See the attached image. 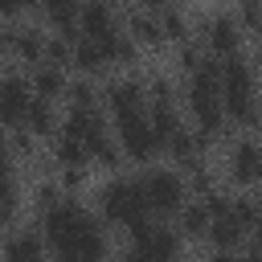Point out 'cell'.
Instances as JSON below:
<instances>
[{
    "label": "cell",
    "mask_w": 262,
    "mask_h": 262,
    "mask_svg": "<svg viewBox=\"0 0 262 262\" xmlns=\"http://www.w3.org/2000/svg\"><path fill=\"white\" fill-rule=\"evenodd\" d=\"M41 12H45V20L57 29V33H70L74 41L82 37V29H78V16H82V4L78 0H41L37 4Z\"/></svg>",
    "instance_id": "e0dca14e"
},
{
    "label": "cell",
    "mask_w": 262,
    "mask_h": 262,
    "mask_svg": "<svg viewBox=\"0 0 262 262\" xmlns=\"http://www.w3.org/2000/svg\"><path fill=\"white\" fill-rule=\"evenodd\" d=\"M127 237H131V246H127L131 258H176L180 254V233L168 225H151L147 217L135 221L127 229Z\"/></svg>",
    "instance_id": "8992f818"
},
{
    "label": "cell",
    "mask_w": 262,
    "mask_h": 262,
    "mask_svg": "<svg viewBox=\"0 0 262 262\" xmlns=\"http://www.w3.org/2000/svg\"><path fill=\"white\" fill-rule=\"evenodd\" d=\"M45 233H33V229H20L4 242V258L8 262H41L45 258Z\"/></svg>",
    "instance_id": "ac0fdd59"
},
{
    "label": "cell",
    "mask_w": 262,
    "mask_h": 262,
    "mask_svg": "<svg viewBox=\"0 0 262 262\" xmlns=\"http://www.w3.org/2000/svg\"><path fill=\"white\" fill-rule=\"evenodd\" d=\"M53 164H57V168H70V164H90V151H86V143H82L78 135L57 131V135H53Z\"/></svg>",
    "instance_id": "44dd1931"
},
{
    "label": "cell",
    "mask_w": 262,
    "mask_h": 262,
    "mask_svg": "<svg viewBox=\"0 0 262 262\" xmlns=\"http://www.w3.org/2000/svg\"><path fill=\"white\" fill-rule=\"evenodd\" d=\"M70 106H98V90H94V82H90V74L82 78V82H70Z\"/></svg>",
    "instance_id": "d4e9b609"
},
{
    "label": "cell",
    "mask_w": 262,
    "mask_h": 262,
    "mask_svg": "<svg viewBox=\"0 0 262 262\" xmlns=\"http://www.w3.org/2000/svg\"><path fill=\"white\" fill-rule=\"evenodd\" d=\"M242 237H246V229H242L233 217H213L209 242H213L217 254H233V250H242Z\"/></svg>",
    "instance_id": "ffe728a7"
},
{
    "label": "cell",
    "mask_w": 262,
    "mask_h": 262,
    "mask_svg": "<svg viewBox=\"0 0 262 262\" xmlns=\"http://www.w3.org/2000/svg\"><path fill=\"white\" fill-rule=\"evenodd\" d=\"M139 180H143V192H147L151 213L168 217V213H180V209H184L188 184H184L180 172H172V168H151V172H143Z\"/></svg>",
    "instance_id": "5b68a950"
},
{
    "label": "cell",
    "mask_w": 262,
    "mask_h": 262,
    "mask_svg": "<svg viewBox=\"0 0 262 262\" xmlns=\"http://www.w3.org/2000/svg\"><path fill=\"white\" fill-rule=\"evenodd\" d=\"M139 41L131 37V33H115L111 41H106V53H111V66H119V70H131V66H139Z\"/></svg>",
    "instance_id": "603a6c76"
},
{
    "label": "cell",
    "mask_w": 262,
    "mask_h": 262,
    "mask_svg": "<svg viewBox=\"0 0 262 262\" xmlns=\"http://www.w3.org/2000/svg\"><path fill=\"white\" fill-rule=\"evenodd\" d=\"M33 4H41V0H0V8H4L8 16H16L20 8H33Z\"/></svg>",
    "instance_id": "f1b7e54d"
},
{
    "label": "cell",
    "mask_w": 262,
    "mask_h": 262,
    "mask_svg": "<svg viewBox=\"0 0 262 262\" xmlns=\"http://www.w3.org/2000/svg\"><path fill=\"white\" fill-rule=\"evenodd\" d=\"M4 49L25 66H41L45 49H49V37L41 29H33V25H8L4 29Z\"/></svg>",
    "instance_id": "30bf717a"
},
{
    "label": "cell",
    "mask_w": 262,
    "mask_h": 262,
    "mask_svg": "<svg viewBox=\"0 0 262 262\" xmlns=\"http://www.w3.org/2000/svg\"><path fill=\"white\" fill-rule=\"evenodd\" d=\"M135 4H139V8H147V12H164L172 0H135Z\"/></svg>",
    "instance_id": "f546056e"
},
{
    "label": "cell",
    "mask_w": 262,
    "mask_h": 262,
    "mask_svg": "<svg viewBox=\"0 0 262 262\" xmlns=\"http://www.w3.org/2000/svg\"><path fill=\"white\" fill-rule=\"evenodd\" d=\"M61 184H53V180H41L37 188H33V201H37V209H49V205H57L61 201Z\"/></svg>",
    "instance_id": "83f0119b"
},
{
    "label": "cell",
    "mask_w": 262,
    "mask_h": 262,
    "mask_svg": "<svg viewBox=\"0 0 262 262\" xmlns=\"http://www.w3.org/2000/svg\"><path fill=\"white\" fill-rule=\"evenodd\" d=\"M98 213H102V221L123 225V229H131L135 221H143V217L151 213L147 192H143V180H131V176L106 180V184L98 188Z\"/></svg>",
    "instance_id": "3957f363"
},
{
    "label": "cell",
    "mask_w": 262,
    "mask_h": 262,
    "mask_svg": "<svg viewBox=\"0 0 262 262\" xmlns=\"http://www.w3.org/2000/svg\"><path fill=\"white\" fill-rule=\"evenodd\" d=\"M25 127H29L37 139L57 135V127H61V123H57V115H53V102L37 94V98H33V106H29V115H25Z\"/></svg>",
    "instance_id": "d6986e66"
},
{
    "label": "cell",
    "mask_w": 262,
    "mask_h": 262,
    "mask_svg": "<svg viewBox=\"0 0 262 262\" xmlns=\"http://www.w3.org/2000/svg\"><path fill=\"white\" fill-rule=\"evenodd\" d=\"M221 98H225V111H229V123L254 131L262 127V98H258V78H254V66L246 57H221Z\"/></svg>",
    "instance_id": "6da1fadb"
},
{
    "label": "cell",
    "mask_w": 262,
    "mask_h": 262,
    "mask_svg": "<svg viewBox=\"0 0 262 262\" xmlns=\"http://www.w3.org/2000/svg\"><path fill=\"white\" fill-rule=\"evenodd\" d=\"M201 41H205L209 53H217V57H233V53L242 49V20L229 16V12H217V16L201 20Z\"/></svg>",
    "instance_id": "ba28073f"
},
{
    "label": "cell",
    "mask_w": 262,
    "mask_h": 262,
    "mask_svg": "<svg viewBox=\"0 0 262 262\" xmlns=\"http://www.w3.org/2000/svg\"><path fill=\"white\" fill-rule=\"evenodd\" d=\"M147 102H151V94H147V82H139V78H119V82L102 86V106H106L115 119L139 115Z\"/></svg>",
    "instance_id": "9c48e42d"
},
{
    "label": "cell",
    "mask_w": 262,
    "mask_h": 262,
    "mask_svg": "<svg viewBox=\"0 0 262 262\" xmlns=\"http://www.w3.org/2000/svg\"><path fill=\"white\" fill-rule=\"evenodd\" d=\"M78 29H82V37H94V41H111L115 33H123L119 12H115L111 0H86L82 16H78Z\"/></svg>",
    "instance_id": "7c38bea8"
},
{
    "label": "cell",
    "mask_w": 262,
    "mask_h": 262,
    "mask_svg": "<svg viewBox=\"0 0 262 262\" xmlns=\"http://www.w3.org/2000/svg\"><path fill=\"white\" fill-rule=\"evenodd\" d=\"M237 20H242L246 33H254V37L262 41V0H246L242 12H237Z\"/></svg>",
    "instance_id": "484cf974"
},
{
    "label": "cell",
    "mask_w": 262,
    "mask_h": 262,
    "mask_svg": "<svg viewBox=\"0 0 262 262\" xmlns=\"http://www.w3.org/2000/svg\"><path fill=\"white\" fill-rule=\"evenodd\" d=\"M74 66L90 78L106 74L111 70V53H106V41H94V37H78L74 41Z\"/></svg>",
    "instance_id": "9a60e30c"
},
{
    "label": "cell",
    "mask_w": 262,
    "mask_h": 262,
    "mask_svg": "<svg viewBox=\"0 0 262 262\" xmlns=\"http://www.w3.org/2000/svg\"><path fill=\"white\" fill-rule=\"evenodd\" d=\"M90 225H98V217L86 213L78 201H66V196H61L57 205L41 209V233H45L49 250H53L61 262H74L78 242H82V233H86Z\"/></svg>",
    "instance_id": "7a4b0ae2"
},
{
    "label": "cell",
    "mask_w": 262,
    "mask_h": 262,
    "mask_svg": "<svg viewBox=\"0 0 262 262\" xmlns=\"http://www.w3.org/2000/svg\"><path fill=\"white\" fill-rule=\"evenodd\" d=\"M127 33H131L139 45H147V49H156V45L168 41L160 12H147V8H127Z\"/></svg>",
    "instance_id": "5bb4252c"
},
{
    "label": "cell",
    "mask_w": 262,
    "mask_h": 262,
    "mask_svg": "<svg viewBox=\"0 0 262 262\" xmlns=\"http://www.w3.org/2000/svg\"><path fill=\"white\" fill-rule=\"evenodd\" d=\"M115 135L123 143V156H131V164H151L164 151V143H160L156 127H151V115H143V111L115 119Z\"/></svg>",
    "instance_id": "277c9868"
},
{
    "label": "cell",
    "mask_w": 262,
    "mask_h": 262,
    "mask_svg": "<svg viewBox=\"0 0 262 262\" xmlns=\"http://www.w3.org/2000/svg\"><path fill=\"white\" fill-rule=\"evenodd\" d=\"M229 176L237 184H254L262 180V143L258 139H237L229 151Z\"/></svg>",
    "instance_id": "4fadbf2b"
},
{
    "label": "cell",
    "mask_w": 262,
    "mask_h": 262,
    "mask_svg": "<svg viewBox=\"0 0 262 262\" xmlns=\"http://www.w3.org/2000/svg\"><path fill=\"white\" fill-rule=\"evenodd\" d=\"M29 78H33V90H37L41 98H49V102L70 94V78H66V66L41 61V66H33V70H29Z\"/></svg>",
    "instance_id": "2e32d148"
},
{
    "label": "cell",
    "mask_w": 262,
    "mask_h": 262,
    "mask_svg": "<svg viewBox=\"0 0 262 262\" xmlns=\"http://www.w3.org/2000/svg\"><path fill=\"white\" fill-rule=\"evenodd\" d=\"M33 98H37L33 78H25V74H4V82H0V102H4V123H8V127H20V123H25Z\"/></svg>",
    "instance_id": "8fae6325"
},
{
    "label": "cell",
    "mask_w": 262,
    "mask_h": 262,
    "mask_svg": "<svg viewBox=\"0 0 262 262\" xmlns=\"http://www.w3.org/2000/svg\"><path fill=\"white\" fill-rule=\"evenodd\" d=\"M160 20H164V33H168V41H188V20H184V12L176 8V4H168L164 12H160Z\"/></svg>",
    "instance_id": "cb8c5ba5"
},
{
    "label": "cell",
    "mask_w": 262,
    "mask_h": 262,
    "mask_svg": "<svg viewBox=\"0 0 262 262\" xmlns=\"http://www.w3.org/2000/svg\"><path fill=\"white\" fill-rule=\"evenodd\" d=\"M188 115H192V123L205 131V135H221L225 131V119H229V111H225V98H221V90H201V86H188Z\"/></svg>",
    "instance_id": "52a82bcc"
},
{
    "label": "cell",
    "mask_w": 262,
    "mask_h": 262,
    "mask_svg": "<svg viewBox=\"0 0 262 262\" xmlns=\"http://www.w3.org/2000/svg\"><path fill=\"white\" fill-rule=\"evenodd\" d=\"M209 229H213V213H209L205 201L180 209V233L184 237H209Z\"/></svg>",
    "instance_id": "7402d4cb"
},
{
    "label": "cell",
    "mask_w": 262,
    "mask_h": 262,
    "mask_svg": "<svg viewBox=\"0 0 262 262\" xmlns=\"http://www.w3.org/2000/svg\"><path fill=\"white\" fill-rule=\"evenodd\" d=\"M188 184H192V192H196V196L213 192V172H209V164H205V160H196V164L188 168Z\"/></svg>",
    "instance_id": "4316f807"
}]
</instances>
